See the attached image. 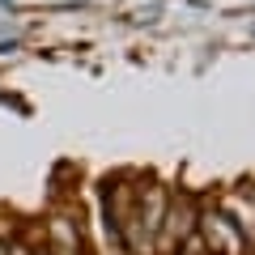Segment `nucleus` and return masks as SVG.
I'll use <instances>...</instances> for the list:
<instances>
[{"label": "nucleus", "instance_id": "nucleus-1", "mask_svg": "<svg viewBox=\"0 0 255 255\" xmlns=\"http://www.w3.org/2000/svg\"><path fill=\"white\" fill-rule=\"evenodd\" d=\"M200 238L213 251H230V255L243 251V230L234 221H226V213H204V234Z\"/></svg>", "mask_w": 255, "mask_h": 255}, {"label": "nucleus", "instance_id": "nucleus-2", "mask_svg": "<svg viewBox=\"0 0 255 255\" xmlns=\"http://www.w3.org/2000/svg\"><path fill=\"white\" fill-rule=\"evenodd\" d=\"M9 255H30V247H26V243H13V247H9Z\"/></svg>", "mask_w": 255, "mask_h": 255}, {"label": "nucleus", "instance_id": "nucleus-3", "mask_svg": "<svg viewBox=\"0 0 255 255\" xmlns=\"http://www.w3.org/2000/svg\"><path fill=\"white\" fill-rule=\"evenodd\" d=\"M0 255H4V247H0Z\"/></svg>", "mask_w": 255, "mask_h": 255}]
</instances>
